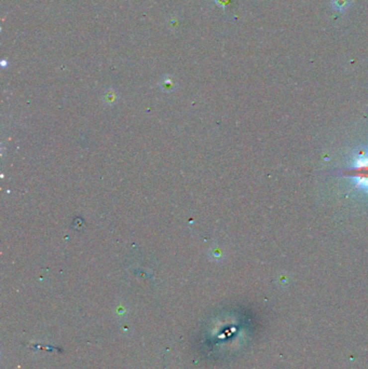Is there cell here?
I'll return each instance as SVG.
<instances>
[{
	"label": "cell",
	"mask_w": 368,
	"mask_h": 369,
	"mask_svg": "<svg viewBox=\"0 0 368 369\" xmlns=\"http://www.w3.org/2000/svg\"><path fill=\"white\" fill-rule=\"evenodd\" d=\"M348 177L353 182V187L368 196V146L354 152L348 168Z\"/></svg>",
	"instance_id": "1"
},
{
	"label": "cell",
	"mask_w": 368,
	"mask_h": 369,
	"mask_svg": "<svg viewBox=\"0 0 368 369\" xmlns=\"http://www.w3.org/2000/svg\"><path fill=\"white\" fill-rule=\"evenodd\" d=\"M350 5V0H332V7L339 12L348 10Z\"/></svg>",
	"instance_id": "2"
}]
</instances>
